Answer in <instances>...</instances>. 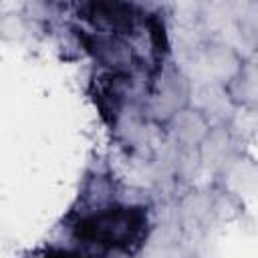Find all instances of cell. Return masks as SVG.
<instances>
[{"label": "cell", "instance_id": "cell-6", "mask_svg": "<svg viewBox=\"0 0 258 258\" xmlns=\"http://www.w3.org/2000/svg\"><path fill=\"white\" fill-rule=\"evenodd\" d=\"M42 258H87L85 252H75V250H50Z\"/></svg>", "mask_w": 258, "mask_h": 258}, {"label": "cell", "instance_id": "cell-2", "mask_svg": "<svg viewBox=\"0 0 258 258\" xmlns=\"http://www.w3.org/2000/svg\"><path fill=\"white\" fill-rule=\"evenodd\" d=\"M187 97H189L187 79L179 71L169 69L161 73V79L153 87L149 111L155 119L167 123L177 111L187 107Z\"/></svg>", "mask_w": 258, "mask_h": 258}, {"label": "cell", "instance_id": "cell-4", "mask_svg": "<svg viewBox=\"0 0 258 258\" xmlns=\"http://www.w3.org/2000/svg\"><path fill=\"white\" fill-rule=\"evenodd\" d=\"M204 64H206L208 73L216 81L230 83L236 77V73L240 71L242 60L238 58V54L230 46H226V44H212L204 52Z\"/></svg>", "mask_w": 258, "mask_h": 258}, {"label": "cell", "instance_id": "cell-1", "mask_svg": "<svg viewBox=\"0 0 258 258\" xmlns=\"http://www.w3.org/2000/svg\"><path fill=\"white\" fill-rule=\"evenodd\" d=\"M75 238L103 250L133 252L147 238V212L133 206L101 208L75 224Z\"/></svg>", "mask_w": 258, "mask_h": 258}, {"label": "cell", "instance_id": "cell-3", "mask_svg": "<svg viewBox=\"0 0 258 258\" xmlns=\"http://www.w3.org/2000/svg\"><path fill=\"white\" fill-rule=\"evenodd\" d=\"M169 131L173 139L183 147H202L210 135V121L202 109L185 107L177 111L169 121Z\"/></svg>", "mask_w": 258, "mask_h": 258}, {"label": "cell", "instance_id": "cell-5", "mask_svg": "<svg viewBox=\"0 0 258 258\" xmlns=\"http://www.w3.org/2000/svg\"><path fill=\"white\" fill-rule=\"evenodd\" d=\"M228 91L232 95V99L236 103H244V105H252L256 101V71L252 64L248 67H240V71L236 73V77L228 83Z\"/></svg>", "mask_w": 258, "mask_h": 258}]
</instances>
